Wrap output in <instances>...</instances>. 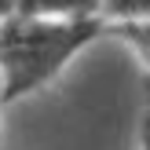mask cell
Segmentation results:
<instances>
[{"instance_id": "1", "label": "cell", "mask_w": 150, "mask_h": 150, "mask_svg": "<svg viewBox=\"0 0 150 150\" xmlns=\"http://www.w3.org/2000/svg\"><path fill=\"white\" fill-rule=\"evenodd\" d=\"M110 33L106 18H11L0 22V103H15L48 88L77 55Z\"/></svg>"}, {"instance_id": "2", "label": "cell", "mask_w": 150, "mask_h": 150, "mask_svg": "<svg viewBox=\"0 0 150 150\" xmlns=\"http://www.w3.org/2000/svg\"><path fill=\"white\" fill-rule=\"evenodd\" d=\"M106 0H18L15 15L22 18H55V22H73V18H103Z\"/></svg>"}, {"instance_id": "3", "label": "cell", "mask_w": 150, "mask_h": 150, "mask_svg": "<svg viewBox=\"0 0 150 150\" xmlns=\"http://www.w3.org/2000/svg\"><path fill=\"white\" fill-rule=\"evenodd\" d=\"M110 33L121 37V40L139 55V62L146 66V77H150V18H143V22H114Z\"/></svg>"}, {"instance_id": "4", "label": "cell", "mask_w": 150, "mask_h": 150, "mask_svg": "<svg viewBox=\"0 0 150 150\" xmlns=\"http://www.w3.org/2000/svg\"><path fill=\"white\" fill-rule=\"evenodd\" d=\"M103 18L110 26L114 22H143V18H150V0H106Z\"/></svg>"}, {"instance_id": "5", "label": "cell", "mask_w": 150, "mask_h": 150, "mask_svg": "<svg viewBox=\"0 0 150 150\" xmlns=\"http://www.w3.org/2000/svg\"><path fill=\"white\" fill-rule=\"evenodd\" d=\"M146 95H143V114H139V150H150V77H146Z\"/></svg>"}, {"instance_id": "6", "label": "cell", "mask_w": 150, "mask_h": 150, "mask_svg": "<svg viewBox=\"0 0 150 150\" xmlns=\"http://www.w3.org/2000/svg\"><path fill=\"white\" fill-rule=\"evenodd\" d=\"M15 7H18V0H0V22H4V18H11V15H15Z\"/></svg>"}, {"instance_id": "7", "label": "cell", "mask_w": 150, "mask_h": 150, "mask_svg": "<svg viewBox=\"0 0 150 150\" xmlns=\"http://www.w3.org/2000/svg\"><path fill=\"white\" fill-rule=\"evenodd\" d=\"M4 110H7V106L0 103V136H4Z\"/></svg>"}]
</instances>
